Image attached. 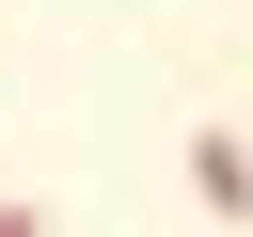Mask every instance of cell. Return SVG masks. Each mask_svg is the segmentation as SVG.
Returning a JSON list of instances; mask_svg holds the SVG:
<instances>
[{
    "label": "cell",
    "mask_w": 253,
    "mask_h": 237,
    "mask_svg": "<svg viewBox=\"0 0 253 237\" xmlns=\"http://www.w3.org/2000/svg\"><path fill=\"white\" fill-rule=\"evenodd\" d=\"M190 205L206 221H253V142L237 126H190Z\"/></svg>",
    "instance_id": "6da1fadb"
},
{
    "label": "cell",
    "mask_w": 253,
    "mask_h": 237,
    "mask_svg": "<svg viewBox=\"0 0 253 237\" xmlns=\"http://www.w3.org/2000/svg\"><path fill=\"white\" fill-rule=\"evenodd\" d=\"M0 237H47V205H0Z\"/></svg>",
    "instance_id": "7a4b0ae2"
}]
</instances>
